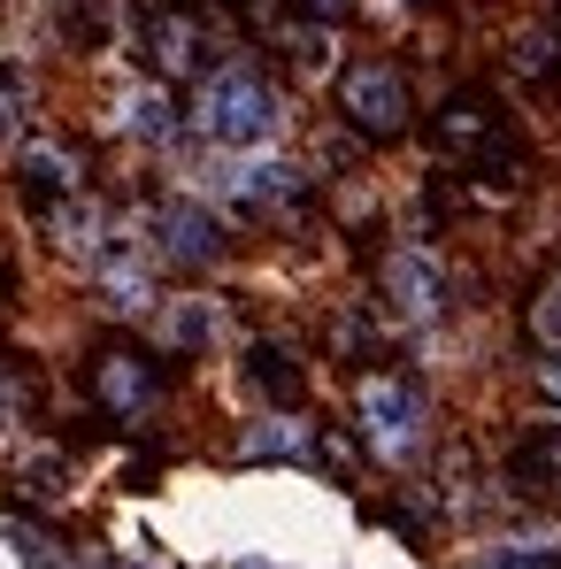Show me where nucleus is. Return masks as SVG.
<instances>
[{
    "mask_svg": "<svg viewBox=\"0 0 561 569\" xmlns=\"http://www.w3.org/2000/svg\"><path fill=\"white\" fill-rule=\"evenodd\" d=\"M223 339V300H208V292H178V300H162V347H178V355H208Z\"/></svg>",
    "mask_w": 561,
    "mask_h": 569,
    "instance_id": "obj_12",
    "label": "nucleus"
},
{
    "mask_svg": "<svg viewBox=\"0 0 561 569\" xmlns=\"http://www.w3.org/2000/svg\"><path fill=\"white\" fill-rule=\"evenodd\" d=\"M384 308H392V323H408V331H423V323H439V308H447V262L431 254V247H392L384 254Z\"/></svg>",
    "mask_w": 561,
    "mask_h": 569,
    "instance_id": "obj_5",
    "label": "nucleus"
},
{
    "mask_svg": "<svg viewBox=\"0 0 561 569\" xmlns=\"http://www.w3.org/2000/svg\"><path fill=\"white\" fill-rule=\"evenodd\" d=\"M523 485H561V423H531V447L515 455Z\"/></svg>",
    "mask_w": 561,
    "mask_h": 569,
    "instance_id": "obj_15",
    "label": "nucleus"
},
{
    "mask_svg": "<svg viewBox=\"0 0 561 569\" xmlns=\"http://www.w3.org/2000/svg\"><path fill=\"white\" fill-rule=\"evenodd\" d=\"M154 362H139V355H100L93 362V400L116 416V423H139L147 408H154Z\"/></svg>",
    "mask_w": 561,
    "mask_h": 569,
    "instance_id": "obj_8",
    "label": "nucleus"
},
{
    "mask_svg": "<svg viewBox=\"0 0 561 569\" xmlns=\"http://www.w3.org/2000/svg\"><path fill=\"white\" fill-rule=\"evenodd\" d=\"M16 431H23V385L0 378V439H16Z\"/></svg>",
    "mask_w": 561,
    "mask_h": 569,
    "instance_id": "obj_22",
    "label": "nucleus"
},
{
    "mask_svg": "<svg viewBox=\"0 0 561 569\" xmlns=\"http://www.w3.org/2000/svg\"><path fill=\"white\" fill-rule=\"evenodd\" d=\"M339 116H347L362 139H400V131H408V116H415L400 62H384V54L347 62V70H339Z\"/></svg>",
    "mask_w": 561,
    "mask_h": 569,
    "instance_id": "obj_3",
    "label": "nucleus"
},
{
    "mask_svg": "<svg viewBox=\"0 0 561 569\" xmlns=\"http://www.w3.org/2000/svg\"><path fill=\"white\" fill-rule=\"evenodd\" d=\"M116 131H131L139 147H170L178 139V100L162 78H139V86H123L116 93Z\"/></svg>",
    "mask_w": 561,
    "mask_h": 569,
    "instance_id": "obj_9",
    "label": "nucleus"
},
{
    "mask_svg": "<svg viewBox=\"0 0 561 569\" xmlns=\"http://www.w3.org/2000/svg\"><path fill=\"white\" fill-rule=\"evenodd\" d=\"M247 362H254V370H247V378L262 385V392H270V400H284V408H292V392H300V370H292V355H284V347H254V355H247Z\"/></svg>",
    "mask_w": 561,
    "mask_h": 569,
    "instance_id": "obj_16",
    "label": "nucleus"
},
{
    "mask_svg": "<svg viewBox=\"0 0 561 569\" xmlns=\"http://www.w3.org/2000/svg\"><path fill=\"white\" fill-rule=\"evenodd\" d=\"M354 423H362L377 462H415L423 439H431V400H423V385L400 378V370H370V378L354 385Z\"/></svg>",
    "mask_w": 561,
    "mask_h": 569,
    "instance_id": "obj_2",
    "label": "nucleus"
},
{
    "mask_svg": "<svg viewBox=\"0 0 561 569\" xmlns=\"http://www.w3.org/2000/svg\"><path fill=\"white\" fill-rule=\"evenodd\" d=\"M192 131H200L208 147H223V154H262L284 131V93L247 62V54L208 62V70H200V93H192Z\"/></svg>",
    "mask_w": 561,
    "mask_h": 569,
    "instance_id": "obj_1",
    "label": "nucleus"
},
{
    "mask_svg": "<svg viewBox=\"0 0 561 569\" xmlns=\"http://www.w3.org/2000/svg\"><path fill=\"white\" fill-rule=\"evenodd\" d=\"M554 292H561V284H554Z\"/></svg>",
    "mask_w": 561,
    "mask_h": 569,
    "instance_id": "obj_25",
    "label": "nucleus"
},
{
    "mask_svg": "<svg viewBox=\"0 0 561 569\" xmlns=\"http://www.w3.org/2000/svg\"><path fill=\"white\" fill-rule=\"evenodd\" d=\"M531 331H539V347L561 355V292H539V308H531Z\"/></svg>",
    "mask_w": 561,
    "mask_h": 569,
    "instance_id": "obj_19",
    "label": "nucleus"
},
{
    "mask_svg": "<svg viewBox=\"0 0 561 569\" xmlns=\"http://www.w3.org/2000/svg\"><path fill=\"white\" fill-rule=\"evenodd\" d=\"M16 123H23V78H16V70H0V147L16 139Z\"/></svg>",
    "mask_w": 561,
    "mask_h": 569,
    "instance_id": "obj_20",
    "label": "nucleus"
},
{
    "mask_svg": "<svg viewBox=\"0 0 561 569\" xmlns=\"http://www.w3.org/2000/svg\"><path fill=\"white\" fill-rule=\"evenodd\" d=\"M300 192H308V178L292 170V162H278V154H254L247 170H231V186H223V200L239 208V216H278V208H300Z\"/></svg>",
    "mask_w": 561,
    "mask_h": 569,
    "instance_id": "obj_7",
    "label": "nucleus"
},
{
    "mask_svg": "<svg viewBox=\"0 0 561 569\" xmlns=\"http://www.w3.org/2000/svg\"><path fill=\"white\" fill-rule=\"evenodd\" d=\"M300 8H308L315 23H331V16H339V8H354V0H300Z\"/></svg>",
    "mask_w": 561,
    "mask_h": 569,
    "instance_id": "obj_24",
    "label": "nucleus"
},
{
    "mask_svg": "<svg viewBox=\"0 0 561 569\" xmlns=\"http://www.w3.org/2000/svg\"><path fill=\"white\" fill-rule=\"evenodd\" d=\"M547 62H554V39H547V31H523V39H515V70H523V78H539Z\"/></svg>",
    "mask_w": 561,
    "mask_h": 569,
    "instance_id": "obj_21",
    "label": "nucleus"
},
{
    "mask_svg": "<svg viewBox=\"0 0 561 569\" xmlns=\"http://www.w3.org/2000/svg\"><path fill=\"white\" fill-rule=\"evenodd\" d=\"M93 270V292L108 316H154L162 308V292H154V262L139 254V239L131 231H116L108 223V239H100V254L86 262Z\"/></svg>",
    "mask_w": 561,
    "mask_h": 569,
    "instance_id": "obj_6",
    "label": "nucleus"
},
{
    "mask_svg": "<svg viewBox=\"0 0 561 569\" xmlns=\"http://www.w3.org/2000/svg\"><path fill=\"white\" fill-rule=\"evenodd\" d=\"M492 569H561V547L554 539H523V547H500Z\"/></svg>",
    "mask_w": 561,
    "mask_h": 569,
    "instance_id": "obj_18",
    "label": "nucleus"
},
{
    "mask_svg": "<svg viewBox=\"0 0 561 569\" xmlns=\"http://www.w3.org/2000/svg\"><path fill=\"white\" fill-rule=\"evenodd\" d=\"M308 439H315V431H308L292 408H270V416H254V423H247V439H239V447H247V462H292V455H308Z\"/></svg>",
    "mask_w": 561,
    "mask_h": 569,
    "instance_id": "obj_14",
    "label": "nucleus"
},
{
    "mask_svg": "<svg viewBox=\"0 0 561 569\" xmlns=\"http://www.w3.org/2000/svg\"><path fill=\"white\" fill-rule=\"evenodd\" d=\"M284 47H292L300 78H331V62H339V47H331V31H323V23H300V31H284Z\"/></svg>",
    "mask_w": 561,
    "mask_h": 569,
    "instance_id": "obj_17",
    "label": "nucleus"
},
{
    "mask_svg": "<svg viewBox=\"0 0 561 569\" xmlns=\"http://www.w3.org/2000/svg\"><path fill=\"white\" fill-rule=\"evenodd\" d=\"M16 178L31 192H47V200H70V192H86V162L62 139H23L16 147Z\"/></svg>",
    "mask_w": 561,
    "mask_h": 569,
    "instance_id": "obj_10",
    "label": "nucleus"
},
{
    "mask_svg": "<svg viewBox=\"0 0 561 569\" xmlns=\"http://www.w3.org/2000/svg\"><path fill=\"white\" fill-rule=\"evenodd\" d=\"M47 239L70 254V262H93L100 239H108V208L93 192H70V200H47Z\"/></svg>",
    "mask_w": 561,
    "mask_h": 569,
    "instance_id": "obj_11",
    "label": "nucleus"
},
{
    "mask_svg": "<svg viewBox=\"0 0 561 569\" xmlns=\"http://www.w3.org/2000/svg\"><path fill=\"white\" fill-rule=\"evenodd\" d=\"M147 47H154L162 78H192V70H208V39H200L192 16H154V23H147Z\"/></svg>",
    "mask_w": 561,
    "mask_h": 569,
    "instance_id": "obj_13",
    "label": "nucleus"
},
{
    "mask_svg": "<svg viewBox=\"0 0 561 569\" xmlns=\"http://www.w3.org/2000/svg\"><path fill=\"white\" fill-rule=\"evenodd\" d=\"M147 231H154V254L178 262V270H216L223 247H231L223 216H216L208 200H192V192H170V200L147 216Z\"/></svg>",
    "mask_w": 561,
    "mask_h": 569,
    "instance_id": "obj_4",
    "label": "nucleus"
},
{
    "mask_svg": "<svg viewBox=\"0 0 561 569\" xmlns=\"http://www.w3.org/2000/svg\"><path fill=\"white\" fill-rule=\"evenodd\" d=\"M539 385H547V400L561 408V355H547V362H539Z\"/></svg>",
    "mask_w": 561,
    "mask_h": 569,
    "instance_id": "obj_23",
    "label": "nucleus"
}]
</instances>
